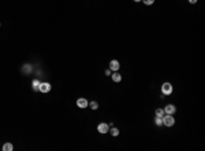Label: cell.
<instances>
[{"label":"cell","mask_w":205,"mask_h":151,"mask_svg":"<svg viewBox=\"0 0 205 151\" xmlns=\"http://www.w3.org/2000/svg\"><path fill=\"white\" fill-rule=\"evenodd\" d=\"M163 124L167 127H172L175 124V119L172 117V114H164L163 117Z\"/></svg>","instance_id":"6da1fadb"},{"label":"cell","mask_w":205,"mask_h":151,"mask_svg":"<svg viewBox=\"0 0 205 151\" xmlns=\"http://www.w3.org/2000/svg\"><path fill=\"white\" fill-rule=\"evenodd\" d=\"M144 4H146V6H150V4H153L155 3V0H142Z\"/></svg>","instance_id":"9a60e30c"},{"label":"cell","mask_w":205,"mask_h":151,"mask_svg":"<svg viewBox=\"0 0 205 151\" xmlns=\"http://www.w3.org/2000/svg\"><path fill=\"white\" fill-rule=\"evenodd\" d=\"M38 91H41V93H49L51 84L48 82H41L40 83V87H38Z\"/></svg>","instance_id":"3957f363"},{"label":"cell","mask_w":205,"mask_h":151,"mask_svg":"<svg viewBox=\"0 0 205 151\" xmlns=\"http://www.w3.org/2000/svg\"><path fill=\"white\" fill-rule=\"evenodd\" d=\"M164 112H166V114H174L176 112V107H175V105H167L164 107Z\"/></svg>","instance_id":"52a82bcc"},{"label":"cell","mask_w":205,"mask_h":151,"mask_svg":"<svg viewBox=\"0 0 205 151\" xmlns=\"http://www.w3.org/2000/svg\"><path fill=\"white\" fill-rule=\"evenodd\" d=\"M164 114H166V112H164V109H162V107H159V109H156V117H164Z\"/></svg>","instance_id":"30bf717a"},{"label":"cell","mask_w":205,"mask_h":151,"mask_svg":"<svg viewBox=\"0 0 205 151\" xmlns=\"http://www.w3.org/2000/svg\"><path fill=\"white\" fill-rule=\"evenodd\" d=\"M14 150V146L11 143H4L3 144V151H13Z\"/></svg>","instance_id":"ba28073f"},{"label":"cell","mask_w":205,"mask_h":151,"mask_svg":"<svg viewBox=\"0 0 205 151\" xmlns=\"http://www.w3.org/2000/svg\"><path fill=\"white\" fill-rule=\"evenodd\" d=\"M155 123H156V125H163V119L162 117H156Z\"/></svg>","instance_id":"5bb4252c"},{"label":"cell","mask_w":205,"mask_h":151,"mask_svg":"<svg viewBox=\"0 0 205 151\" xmlns=\"http://www.w3.org/2000/svg\"><path fill=\"white\" fill-rule=\"evenodd\" d=\"M162 91L164 95H170L172 93V86H171V83H163L162 86Z\"/></svg>","instance_id":"7a4b0ae2"},{"label":"cell","mask_w":205,"mask_h":151,"mask_svg":"<svg viewBox=\"0 0 205 151\" xmlns=\"http://www.w3.org/2000/svg\"><path fill=\"white\" fill-rule=\"evenodd\" d=\"M87 101H86V98H78L77 100V106L78 107H81V109H85V107H87Z\"/></svg>","instance_id":"5b68a950"},{"label":"cell","mask_w":205,"mask_h":151,"mask_svg":"<svg viewBox=\"0 0 205 151\" xmlns=\"http://www.w3.org/2000/svg\"><path fill=\"white\" fill-rule=\"evenodd\" d=\"M189 1H190L192 4H196V3H197V0H189Z\"/></svg>","instance_id":"e0dca14e"},{"label":"cell","mask_w":205,"mask_h":151,"mask_svg":"<svg viewBox=\"0 0 205 151\" xmlns=\"http://www.w3.org/2000/svg\"><path fill=\"white\" fill-rule=\"evenodd\" d=\"M97 131L100 133H107L110 131V125L107 124V123H100L99 125H97Z\"/></svg>","instance_id":"277c9868"},{"label":"cell","mask_w":205,"mask_h":151,"mask_svg":"<svg viewBox=\"0 0 205 151\" xmlns=\"http://www.w3.org/2000/svg\"><path fill=\"white\" fill-rule=\"evenodd\" d=\"M106 75H111V69H107V71H106Z\"/></svg>","instance_id":"2e32d148"},{"label":"cell","mask_w":205,"mask_h":151,"mask_svg":"<svg viewBox=\"0 0 205 151\" xmlns=\"http://www.w3.org/2000/svg\"><path fill=\"white\" fill-rule=\"evenodd\" d=\"M89 106H90L92 110H97V109H99V104H97L96 101H93V102H90V104H89Z\"/></svg>","instance_id":"4fadbf2b"},{"label":"cell","mask_w":205,"mask_h":151,"mask_svg":"<svg viewBox=\"0 0 205 151\" xmlns=\"http://www.w3.org/2000/svg\"><path fill=\"white\" fill-rule=\"evenodd\" d=\"M40 80H37V79H34L33 82H31V87H33V90H38V87H40Z\"/></svg>","instance_id":"8fae6325"},{"label":"cell","mask_w":205,"mask_h":151,"mask_svg":"<svg viewBox=\"0 0 205 151\" xmlns=\"http://www.w3.org/2000/svg\"><path fill=\"white\" fill-rule=\"evenodd\" d=\"M134 1H136V3H138V1H141V0H134Z\"/></svg>","instance_id":"ac0fdd59"},{"label":"cell","mask_w":205,"mask_h":151,"mask_svg":"<svg viewBox=\"0 0 205 151\" xmlns=\"http://www.w3.org/2000/svg\"><path fill=\"white\" fill-rule=\"evenodd\" d=\"M108 132L111 133L112 136H118V135H119V129H118V128H110V131H108Z\"/></svg>","instance_id":"7c38bea8"},{"label":"cell","mask_w":205,"mask_h":151,"mask_svg":"<svg viewBox=\"0 0 205 151\" xmlns=\"http://www.w3.org/2000/svg\"><path fill=\"white\" fill-rule=\"evenodd\" d=\"M112 80L114 82H120L122 80V76H120V74H118V72H115V74H112Z\"/></svg>","instance_id":"9c48e42d"},{"label":"cell","mask_w":205,"mask_h":151,"mask_svg":"<svg viewBox=\"0 0 205 151\" xmlns=\"http://www.w3.org/2000/svg\"><path fill=\"white\" fill-rule=\"evenodd\" d=\"M120 68V64H119L118 60H111L110 61V69L111 71H118Z\"/></svg>","instance_id":"8992f818"}]
</instances>
